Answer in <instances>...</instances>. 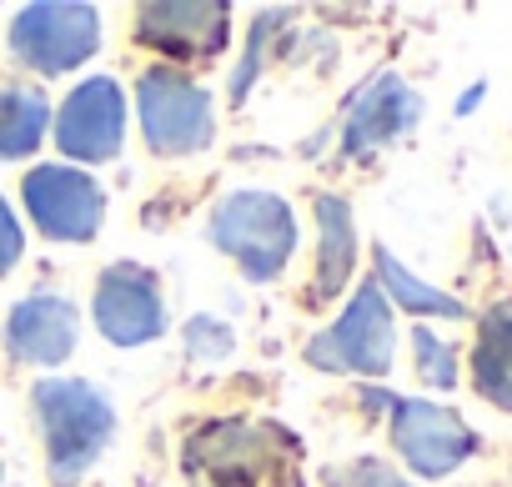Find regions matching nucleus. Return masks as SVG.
I'll return each instance as SVG.
<instances>
[{
    "label": "nucleus",
    "mask_w": 512,
    "mask_h": 487,
    "mask_svg": "<svg viewBox=\"0 0 512 487\" xmlns=\"http://www.w3.org/2000/svg\"><path fill=\"white\" fill-rule=\"evenodd\" d=\"M31 417L41 432L46 482L76 487L116 437V402L86 377H46L31 387Z\"/></svg>",
    "instance_id": "2"
},
{
    "label": "nucleus",
    "mask_w": 512,
    "mask_h": 487,
    "mask_svg": "<svg viewBox=\"0 0 512 487\" xmlns=\"http://www.w3.org/2000/svg\"><path fill=\"white\" fill-rule=\"evenodd\" d=\"M372 262H377L372 282L382 287V297L392 302V312H412L417 322H427V317H437V322H467V317H472V312L462 307V297L417 282V277H412L387 247H372Z\"/></svg>",
    "instance_id": "16"
},
{
    "label": "nucleus",
    "mask_w": 512,
    "mask_h": 487,
    "mask_svg": "<svg viewBox=\"0 0 512 487\" xmlns=\"http://www.w3.org/2000/svg\"><path fill=\"white\" fill-rule=\"evenodd\" d=\"M11 61L36 76H66L101 51V11L86 0H41L11 21Z\"/></svg>",
    "instance_id": "7"
},
{
    "label": "nucleus",
    "mask_w": 512,
    "mask_h": 487,
    "mask_svg": "<svg viewBox=\"0 0 512 487\" xmlns=\"http://www.w3.org/2000/svg\"><path fill=\"white\" fill-rule=\"evenodd\" d=\"M126 91L116 76H86L71 96L51 111V136L71 166H101L121 156L126 141Z\"/></svg>",
    "instance_id": "10"
},
{
    "label": "nucleus",
    "mask_w": 512,
    "mask_h": 487,
    "mask_svg": "<svg viewBox=\"0 0 512 487\" xmlns=\"http://www.w3.org/2000/svg\"><path fill=\"white\" fill-rule=\"evenodd\" d=\"M181 337H186V352H191V357H201V362H216V357H226V352L236 347V332H231L226 322L206 317V312H201V317H191Z\"/></svg>",
    "instance_id": "20"
},
{
    "label": "nucleus",
    "mask_w": 512,
    "mask_h": 487,
    "mask_svg": "<svg viewBox=\"0 0 512 487\" xmlns=\"http://www.w3.org/2000/svg\"><path fill=\"white\" fill-rule=\"evenodd\" d=\"M322 487H412V477L397 472V467L382 462V457H352V462L327 467Z\"/></svg>",
    "instance_id": "19"
},
{
    "label": "nucleus",
    "mask_w": 512,
    "mask_h": 487,
    "mask_svg": "<svg viewBox=\"0 0 512 487\" xmlns=\"http://www.w3.org/2000/svg\"><path fill=\"white\" fill-rule=\"evenodd\" d=\"M417 121H422V96L397 71H382L352 96L342 146H347V156H372V151L402 141Z\"/></svg>",
    "instance_id": "14"
},
{
    "label": "nucleus",
    "mask_w": 512,
    "mask_h": 487,
    "mask_svg": "<svg viewBox=\"0 0 512 487\" xmlns=\"http://www.w3.org/2000/svg\"><path fill=\"white\" fill-rule=\"evenodd\" d=\"M91 317H96V332L111 342V347H146L166 332V292H161V277L141 262H111L101 267L96 277V292H91Z\"/></svg>",
    "instance_id": "11"
},
{
    "label": "nucleus",
    "mask_w": 512,
    "mask_h": 487,
    "mask_svg": "<svg viewBox=\"0 0 512 487\" xmlns=\"http://www.w3.org/2000/svg\"><path fill=\"white\" fill-rule=\"evenodd\" d=\"M362 397L387 412L392 452L402 457V467L412 477H427V482L452 477L482 447V437L467 427V417L457 407L437 402V397H397V392H382V387H362Z\"/></svg>",
    "instance_id": "4"
},
{
    "label": "nucleus",
    "mask_w": 512,
    "mask_h": 487,
    "mask_svg": "<svg viewBox=\"0 0 512 487\" xmlns=\"http://www.w3.org/2000/svg\"><path fill=\"white\" fill-rule=\"evenodd\" d=\"M0 477H6V462H0Z\"/></svg>",
    "instance_id": "22"
},
{
    "label": "nucleus",
    "mask_w": 512,
    "mask_h": 487,
    "mask_svg": "<svg viewBox=\"0 0 512 487\" xmlns=\"http://www.w3.org/2000/svg\"><path fill=\"white\" fill-rule=\"evenodd\" d=\"M206 241L226 262H236V272L246 282H277L287 272L292 252H297L292 201L277 196V191H256V186L226 191L211 206Z\"/></svg>",
    "instance_id": "3"
},
{
    "label": "nucleus",
    "mask_w": 512,
    "mask_h": 487,
    "mask_svg": "<svg viewBox=\"0 0 512 487\" xmlns=\"http://www.w3.org/2000/svg\"><path fill=\"white\" fill-rule=\"evenodd\" d=\"M51 131V101L41 86H0V161H26Z\"/></svg>",
    "instance_id": "17"
},
{
    "label": "nucleus",
    "mask_w": 512,
    "mask_h": 487,
    "mask_svg": "<svg viewBox=\"0 0 512 487\" xmlns=\"http://www.w3.org/2000/svg\"><path fill=\"white\" fill-rule=\"evenodd\" d=\"M136 121L151 156H201L216 141V106L211 91L176 66H146L136 76Z\"/></svg>",
    "instance_id": "5"
},
{
    "label": "nucleus",
    "mask_w": 512,
    "mask_h": 487,
    "mask_svg": "<svg viewBox=\"0 0 512 487\" xmlns=\"http://www.w3.org/2000/svg\"><path fill=\"white\" fill-rule=\"evenodd\" d=\"M412 372H417L422 387L452 392L457 387V372H462V357H457V347L447 337H437L427 322H417L412 327Z\"/></svg>",
    "instance_id": "18"
},
{
    "label": "nucleus",
    "mask_w": 512,
    "mask_h": 487,
    "mask_svg": "<svg viewBox=\"0 0 512 487\" xmlns=\"http://www.w3.org/2000/svg\"><path fill=\"white\" fill-rule=\"evenodd\" d=\"M131 41L151 51L161 66L191 71L226 51L231 41V11L216 0H181V6H136L131 11Z\"/></svg>",
    "instance_id": "9"
},
{
    "label": "nucleus",
    "mask_w": 512,
    "mask_h": 487,
    "mask_svg": "<svg viewBox=\"0 0 512 487\" xmlns=\"http://www.w3.org/2000/svg\"><path fill=\"white\" fill-rule=\"evenodd\" d=\"M312 216H317V252H312V272H307V287L297 292V307L302 312H327L347 287H352V272H357V216H352V201L337 196V191H317L312 196Z\"/></svg>",
    "instance_id": "12"
},
{
    "label": "nucleus",
    "mask_w": 512,
    "mask_h": 487,
    "mask_svg": "<svg viewBox=\"0 0 512 487\" xmlns=\"http://www.w3.org/2000/svg\"><path fill=\"white\" fill-rule=\"evenodd\" d=\"M302 362L312 372H327V377H387L392 372V362H397V317H392V302L382 297V287L372 277L352 292L342 317L307 342Z\"/></svg>",
    "instance_id": "6"
},
{
    "label": "nucleus",
    "mask_w": 512,
    "mask_h": 487,
    "mask_svg": "<svg viewBox=\"0 0 512 487\" xmlns=\"http://www.w3.org/2000/svg\"><path fill=\"white\" fill-rule=\"evenodd\" d=\"M21 201H26V216L36 221V231L46 241H71V247H86V241L101 236L106 191H101V181L91 171H81L71 161L31 166L21 176Z\"/></svg>",
    "instance_id": "8"
},
{
    "label": "nucleus",
    "mask_w": 512,
    "mask_h": 487,
    "mask_svg": "<svg viewBox=\"0 0 512 487\" xmlns=\"http://www.w3.org/2000/svg\"><path fill=\"white\" fill-rule=\"evenodd\" d=\"M302 447L282 422L211 417L181 442V472L191 487H297Z\"/></svg>",
    "instance_id": "1"
},
{
    "label": "nucleus",
    "mask_w": 512,
    "mask_h": 487,
    "mask_svg": "<svg viewBox=\"0 0 512 487\" xmlns=\"http://www.w3.org/2000/svg\"><path fill=\"white\" fill-rule=\"evenodd\" d=\"M6 352L26 367H61L81 342V307L61 292L21 297L6 317Z\"/></svg>",
    "instance_id": "13"
},
{
    "label": "nucleus",
    "mask_w": 512,
    "mask_h": 487,
    "mask_svg": "<svg viewBox=\"0 0 512 487\" xmlns=\"http://www.w3.org/2000/svg\"><path fill=\"white\" fill-rule=\"evenodd\" d=\"M467 372H472V392L497 407L512 412V302H492L477 317V337L467 352Z\"/></svg>",
    "instance_id": "15"
},
{
    "label": "nucleus",
    "mask_w": 512,
    "mask_h": 487,
    "mask_svg": "<svg viewBox=\"0 0 512 487\" xmlns=\"http://www.w3.org/2000/svg\"><path fill=\"white\" fill-rule=\"evenodd\" d=\"M21 252H26V231H21V221H16L11 201L0 196V282H6V277L16 272Z\"/></svg>",
    "instance_id": "21"
}]
</instances>
